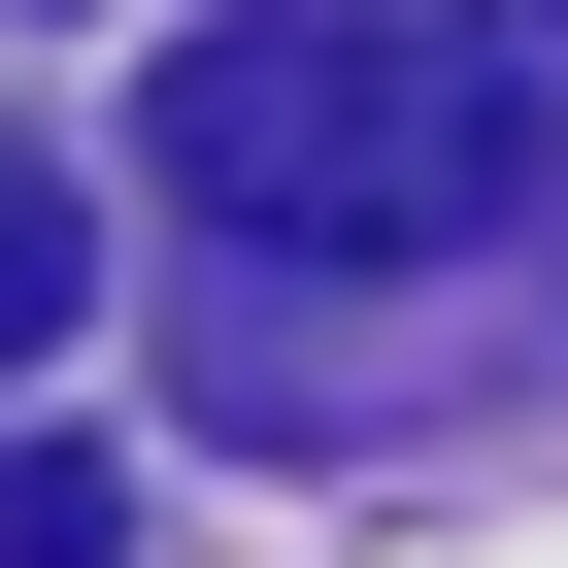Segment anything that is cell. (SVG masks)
<instances>
[{"mask_svg":"<svg viewBox=\"0 0 568 568\" xmlns=\"http://www.w3.org/2000/svg\"><path fill=\"white\" fill-rule=\"evenodd\" d=\"M134 168L267 267H468V234L568 201V68L501 0H267V34H168Z\"/></svg>","mask_w":568,"mask_h":568,"instance_id":"1","label":"cell"},{"mask_svg":"<svg viewBox=\"0 0 568 568\" xmlns=\"http://www.w3.org/2000/svg\"><path fill=\"white\" fill-rule=\"evenodd\" d=\"M68 302H101V201H68V168H34V134H0V368H34V335H68Z\"/></svg>","mask_w":568,"mask_h":568,"instance_id":"2","label":"cell"}]
</instances>
